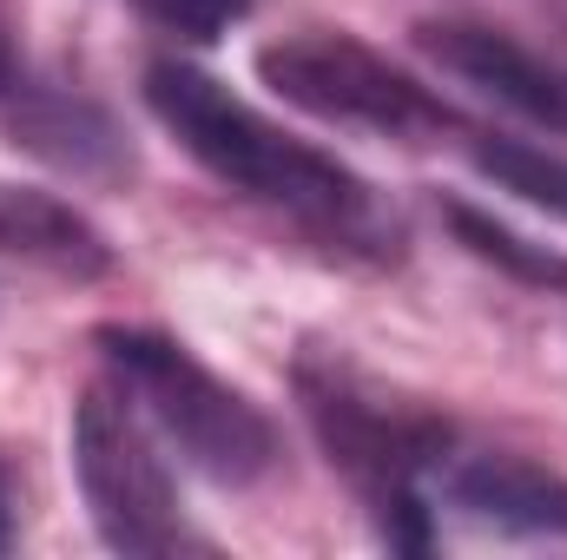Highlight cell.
Listing matches in <instances>:
<instances>
[{
  "mask_svg": "<svg viewBox=\"0 0 567 560\" xmlns=\"http://www.w3.org/2000/svg\"><path fill=\"white\" fill-rule=\"evenodd\" d=\"M145 106L152 120L185 145L218 185H231L251 205H271L290 225L317 231L323 245L350 251V258H396L403 251V225L396 211L330 152L310 139L284 133L278 120H265L251 100H238L225 80L185 66V60H152L145 73Z\"/></svg>",
  "mask_w": 567,
  "mask_h": 560,
  "instance_id": "obj_1",
  "label": "cell"
},
{
  "mask_svg": "<svg viewBox=\"0 0 567 560\" xmlns=\"http://www.w3.org/2000/svg\"><path fill=\"white\" fill-rule=\"evenodd\" d=\"M93 343H100L113 383L158 428V442H172L198 475H212L225 488H245V481L271 475V462H278L271 416L245 390L212 376L185 343L140 330V323H106V330H93Z\"/></svg>",
  "mask_w": 567,
  "mask_h": 560,
  "instance_id": "obj_2",
  "label": "cell"
},
{
  "mask_svg": "<svg viewBox=\"0 0 567 560\" xmlns=\"http://www.w3.org/2000/svg\"><path fill=\"white\" fill-rule=\"evenodd\" d=\"M73 475L86 495V515L113 554H178L185 515L178 481L158 455V428L120 383H93L73 409Z\"/></svg>",
  "mask_w": 567,
  "mask_h": 560,
  "instance_id": "obj_3",
  "label": "cell"
},
{
  "mask_svg": "<svg viewBox=\"0 0 567 560\" xmlns=\"http://www.w3.org/2000/svg\"><path fill=\"white\" fill-rule=\"evenodd\" d=\"M258 80L323 126H357V133H383V139H423V133L455 126L449 106L423 80L390 66L377 46L350 40V33H323V27L271 40L258 53Z\"/></svg>",
  "mask_w": 567,
  "mask_h": 560,
  "instance_id": "obj_4",
  "label": "cell"
},
{
  "mask_svg": "<svg viewBox=\"0 0 567 560\" xmlns=\"http://www.w3.org/2000/svg\"><path fill=\"white\" fill-rule=\"evenodd\" d=\"M416 488L429 508H449L488 535H522V541H561L567 535V481L515 448H468L442 428Z\"/></svg>",
  "mask_w": 567,
  "mask_h": 560,
  "instance_id": "obj_5",
  "label": "cell"
},
{
  "mask_svg": "<svg viewBox=\"0 0 567 560\" xmlns=\"http://www.w3.org/2000/svg\"><path fill=\"white\" fill-rule=\"evenodd\" d=\"M416 46L442 73L482 86L495 106H508L548 133H567V66L535 53L528 40L482 27V20H429V27H416Z\"/></svg>",
  "mask_w": 567,
  "mask_h": 560,
  "instance_id": "obj_6",
  "label": "cell"
},
{
  "mask_svg": "<svg viewBox=\"0 0 567 560\" xmlns=\"http://www.w3.org/2000/svg\"><path fill=\"white\" fill-rule=\"evenodd\" d=\"M0 251L47 265L60 278H93L113 258L106 238L73 205H60L53 191H27V185H0Z\"/></svg>",
  "mask_w": 567,
  "mask_h": 560,
  "instance_id": "obj_7",
  "label": "cell"
},
{
  "mask_svg": "<svg viewBox=\"0 0 567 560\" xmlns=\"http://www.w3.org/2000/svg\"><path fill=\"white\" fill-rule=\"evenodd\" d=\"M468 152H475L482 178H495L502 191L542 205L548 218L567 225V158L561 152H535V145H522V139H488V133H475Z\"/></svg>",
  "mask_w": 567,
  "mask_h": 560,
  "instance_id": "obj_8",
  "label": "cell"
},
{
  "mask_svg": "<svg viewBox=\"0 0 567 560\" xmlns=\"http://www.w3.org/2000/svg\"><path fill=\"white\" fill-rule=\"evenodd\" d=\"M449 225H455V238H462L475 258H488V265H502V271H515V278H528V283L567 290V258H555V251H535L528 238L502 231L495 218H482V211H468V205H449Z\"/></svg>",
  "mask_w": 567,
  "mask_h": 560,
  "instance_id": "obj_9",
  "label": "cell"
},
{
  "mask_svg": "<svg viewBox=\"0 0 567 560\" xmlns=\"http://www.w3.org/2000/svg\"><path fill=\"white\" fill-rule=\"evenodd\" d=\"M140 13L158 20L165 33H178V40H218L231 20L251 13V0H140Z\"/></svg>",
  "mask_w": 567,
  "mask_h": 560,
  "instance_id": "obj_10",
  "label": "cell"
},
{
  "mask_svg": "<svg viewBox=\"0 0 567 560\" xmlns=\"http://www.w3.org/2000/svg\"><path fill=\"white\" fill-rule=\"evenodd\" d=\"M13 548V481H7V468H0V554Z\"/></svg>",
  "mask_w": 567,
  "mask_h": 560,
  "instance_id": "obj_11",
  "label": "cell"
},
{
  "mask_svg": "<svg viewBox=\"0 0 567 560\" xmlns=\"http://www.w3.org/2000/svg\"><path fill=\"white\" fill-rule=\"evenodd\" d=\"M0 93H13V60H7V46H0Z\"/></svg>",
  "mask_w": 567,
  "mask_h": 560,
  "instance_id": "obj_12",
  "label": "cell"
}]
</instances>
